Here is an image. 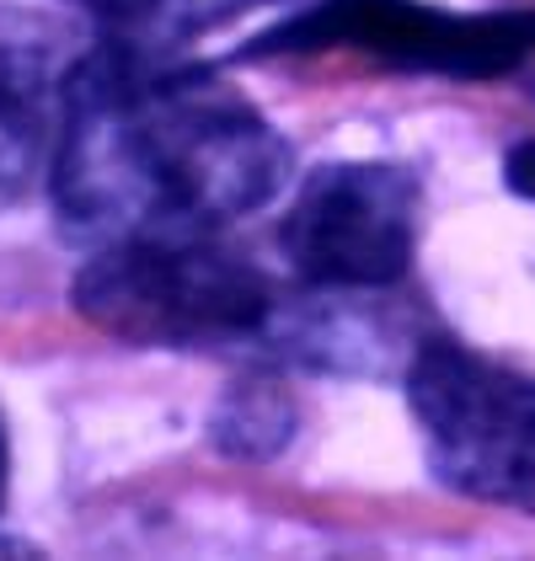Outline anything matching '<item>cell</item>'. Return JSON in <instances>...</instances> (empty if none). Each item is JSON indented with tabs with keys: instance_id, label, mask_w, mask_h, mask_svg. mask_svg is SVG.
Returning a JSON list of instances; mask_svg holds the SVG:
<instances>
[{
	"instance_id": "10",
	"label": "cell",
	"mask_w": 535,
	"mask_h": 561,
	"mask_svg": "<svg viewBox=\"0 0 535 561\" xmlns=\"http://www.w3.org/2000/svg\"><path fill=\"white\" fill-rule=\"evenodd\" d=\"M514 508H525V514H535V438H531V455H525V476H520Z\"/></svg>"
},
{
	"instance_id": "12",
	"label": "cell",
	"mask_w": 535,
	"mask_h": 561,
	"mask_svg": "<svg viewBox=\"0 0 535 561\" xmlns=\"http://www.w3.org/2000/svg\"><path fill=\"white\" fill-rule=\"evenodd\" d=\"M0 503H5V423H0Z\"/></svg>"
},
{
	"instance_id": "6",
	"label": "cell",
	"mask_w": 535,
	"mask_h": 561,
	"mask_svg": "<svg viewBox=\"0 0 535 561\" xmlns=\"http://www.w3.org/2000/svg\"><path fill=\"white\" fill-rule=\"evenodd\" d=\"M70 65V33L59 22L0 0V204L48 172Z\"/></svg>"
},
{
	"instance_id": "3",
	"label": "cell",
	"mask_w": 535,
	"mask_h": 561,
	"mask_svg": "<svg viewBox=\"0 0 535 561\" xmlns=\"http://www.w3.org/2000/svg\"><path fill=\"white\" fill-rule=\"evenodd\" d=\"M273 54H358L407 76L498 81L535 54V5L445 11L429 0H311L252 44V59Z\"/></svg>"
},
{
	"instance_id": "8",
	"label": "cell",
	"mask_w": 535,
	"mask_h": 561,
	"mask_svg": "<svg viewBox=\"0 0 535 561\" xmlns=\"http://www.w3.org/2000/svg\"><path fill=\"white\" fill-rule=\"evenodd\" d=\"M268 0H118L113 5V33L134 44H187L198 33H215L225 22L258 11Z\"/></svg>"
},
{
	"instance_id": "5",
	"label": "cell",
	"mask_w": 535,
	"mask_h": 561,
	"mask_svg": "<svg viewBox=\"0 0 535 561\" xmlns=\"http://www.w3.org/2000/svg\"><path fill=\"white\" fill-rule=\"evenodd\" d=\"M418 176L386 161L316 167L278 225L289 273L332 300H358L401 284L418 252Z\"/></svg>"
},
{
	"instance_id": "1",
	"label": "cell",
	"mask_w": 535,
	"mask_h": 561,
	"mask_svg": "<svg viewBox=\"0 0 535 561\" xmlns=\"http://www.w3.org/2000/svg\"><path fill=\"white\" fill-rule=\"evenodd\" d=\"M289 182V145L215 70L113 38L70 65L48 187L70 241L225 230Z\"/></svg>"
},
{
	"instance_id": "4",
	"label": "cell",
	"mask_w": 535,
	"mask_h": 561,
	"mask_svg": "<svg viewBox=\"0 0 535 561\" xmlns=\"http://www.w3.org/2000/svg\"><path fill=\"white\" fill-rule=\"evenodd\" d=\"M407 407L429 471L449 492L514 508L535 438V380L455 337H423L407 358Z\"/></svg>"
},
{
	"instance_id": "7",
	"label": "cell",
	"mask_w": 535,
	"mask_h": 561,
	"mask_svg": "<svg viewBox=\"0 0 535 561\" xmlns=\"http://www.w3.org/2000/svg\"><path fill=\"white\" fill-rule=\"evenodd\" d=\"M295 433V407L273 380H241L215 412V438L236 460H268Z\"/></svg>"
},
{
	"instance_id": "9",
	"label": "cell",
	"mask_w": 535,
	"mask_h": 561,
	"mask_svg": "<svg viewBox=\"0 0 535 561\" xmlns=\"http://www.w3.org/2000/svg\"><path fill=\"white\" fill-rule=\"evenodd\" d=\"M509 187L525 193V198H535V139H525V145L509 156Z\"/></svg>"
},
{
	"instance_id": "11",
	"label": "cell",
	"mask_w": 535,
	"mask_h": 561,
	"mask_svg": "<svg viewBox=\"0 0 535 561\" xmlns=\"http://www.w3.org/2000/svg\"><path fill=\"white\" fill-rule=\"evenodd\" d=\"M76 5H87L96 22H113V5H118V0H76Z\"/></svg>"
},
{
	"instance_id": "2",
	"label": "cell",
	"mask_w": 535,
	"mask_h": 561,
	"mask_svg": "<svg viewBox=\"0 0 535 561\" xmlns=\"http://www.w3.org/2000/svg\"><path fill=\"white\" fill-rule=\"evenodd\" d=\"M70 300L96 332L134 347L284 343L289 310L273 278L220 230H156L91 247Z\"/></svg>"
}]
</instances>
